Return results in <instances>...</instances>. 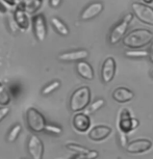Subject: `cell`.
Instances as JSON below:
<instances>
[{"label": "cell", "mask_w": 153, "mask_h": 159, "mask_svg": "<svg viewBox=\"0 0 153 159\" xmlns=\"http://www.w3.org/2000/svg\"><path fill=\"white\" fill-rule=\"evenodd\" d=\"M153 42V32L148 29H134L123 39V45L130 49L148 46Z\"/></svg>", "instance_id": "6da1fadb"}, {"label": "cell", "mask_w": 153, "mask_h": 159, "mask_svg": "<svg viewBox=\"0 0 153 159\" xmlns=\"http://www.w3.org/2000/svg\"><path fill=\"white\" fill-rule=\"evenodd\" d=\"M91 103V89L89 86H81L75 89L70 98V109L73 112L85 110Z\"/></svg>", "instance_id": "7a4b0ae2"}, {"label": "cell", "mask_w": 153, "mask_h": 159, "mask_svg": "<svg viewBox=\"0 0 153 159\" xmlns=\"http://www.w3.org/2000/svg\"><path fill=\"white\" fill-rule=\"evenodd\" d=\"M132 19H133L132 14L125 15L124 18H123L115 27L113 28V30L110 31V34H109V43L110 44L116 45L121 40L123 41V39H124L126 35V31H127V29H128L129 23L131 22Z\"/></svg>", "instance_id": "3957f363"}, {"label": "cell", "mask_w": 153, "mask_h": 159, "mask_svg": "<svg viewBox=\"0 0 153 159\" xmlns=\"http://www.w3.org/2000/svg\"><path fill=\"white\" fill-rule=\"evenodd\" d=\"M26 122H27L28 127L34 132L44 131L47 125L44 116L34 107L28 108L27 112H26Z\"/></svg>", "instance_id": "277c9868"}, {"label": "cell", "mask_w": 153, "mask_h": 159, "mask_svg": "<svg viewBox=\"0 0 153 159\" xmlns=\"http://www.w3.org/2000/svg\"><path fill=\"white\" fill-rule=\"evenodd\" d=\"M140 125V121L136 118H132L129 112V110L123 108L119 115V123L118 128L120 131L128 134L134 129H137Z\"/></svg>", "instance_id": "5b68a950"}, {"label": "cell", "mask_w": 153, "mask_h": 159, "mask_svg": "<svg viewBox=\"0 0 153 159\" xmlns=\"http://www.w3.org/2000/svg\"><path fill=\"white\" fill-rule=\"evenodd\" d=\"M133 15L139 19L141 22L153 26V8L149 5L140 3V2H133L131 4Z\"/></svg>", "instance_id": "8992f818"}, {"label": "cell", "mask_w": 153, "mask_h": 159, "mask_svg": "<svg viewBox=\"0 0 153 159\" xmlns=\"http://www.w3.org/2000/svg\"><path fill=\"white\" fill-rule=\"evenodd\" d=\"M116 70H117V64L115 58L112 57V56H109V57L104 59L101 68L102 82L109 83L110 81H113L114 77L116 75Z\"/></svg>", "instance_id": "52a82bcc"}, {"label": "cell", "mask_w": 153, "mask_h": 159, "mask_svg": "<svg viewBox=\"0 0 153 159\" xmlns=\"http://www.w3.org/2000/svg\"><path fill=\"white\" fill-rule=\"evenodd\" d=\"M27 150L30 155L31 159H42L43 158L44 153V145L42 140L39 139L37 135L31 134L29 136L28 143H27Z\"/></svg>", "instance_id": "ba28073f"}, {"label": "cell", "mask_w": 153, "mask_h": 159, "mask_svg": "<svg viewBox=\"0 0 153 159\" xmlns=\"http://www.w3.org/2000/svg\"><path fill=\"white\" fill-rule=\"evenodd\" d=\"M153 143L150 139H137L128 143L126 151L130 154H142L149 151L152 148Z\"/></svg>", "instance_id": "9c48e42d"}, {"label": "cell", "mask_w": 153, "mask_h": 159, "mask_svg": "<svg viewBox=\"0 0 153 159\" xmlns=\"http://www.w3.org/2000/svg\"><path fill=\"white\" fill-rule=\"evenodd\" d=\"M66 148H67L69 151H72L75 153L76 155L81 156L83 159H97L99 156V152L96 151V150H90L88 148L80 145H77V143H67L66 145Z\"/></svg>", "instance_id": "30bf717a"}, {"label": "cell", "mask_w": 153, "mask_h": 159, "mask_svg": "<svg viewBox=\"0 0 153 159\" xmlns=\"http://www.w3.org/2000/svg\"><path fill=\"white\" fill-rule=\"evenodd\" d=\"M113 132V129L105 125H97L89 132V139L93 142H102L106 139Z\"/></svg>", "instance_id": "8fae6325"}, {"label": "cell", "mask_w": 153, "mask_h": 159, "mask_svg": "<svg viewBox=\"0 0 153 159\" xmlns=\"http://www.w3.org/2000/svg\"><path fill=\"white\" fill-rule=\"evenodd\" d=\"M89 56V51L86 49H78L62 53L58 55V59L62 61H81Z\"/></svg>", "instance_id": "7c38bea8"}, {"label": "cell", "mask_w": 153, "mask_h": 159, "mask_svg": "<svg viewBox=\"0 0 153 159\" xmlns=\"http://www.w3.org/2000/svg\"><path fill=\"white\" fill-rule=\"evenodd\" d=\"M34 31L35 34V38L39 42H43L47 35V28L46 23H45V19L43 15H37L34 17Z\"/></svg>", "instance_id": "4fadbf2b"}, {"label": "cell", "mask_w": 153, "mask_h": 159, "mask_svg": "<svg viewBox=\"0 0 153 159\" xmlns=\"http://www.w3.org/2000/svg\"><path fill=\"white\" fill-rule=\"evenodd\" d=\"M73 127L78 132L88 131L91 127V120L90 116H86L85 112H77L73 118Z\"/></svg>", "instance_id": "5bb4252c"}, {"label": "cell", "mask_w": 153, "mask_h": 159, "mask_svg": "<svg viewBox=\"0 0 153 159\" xmlns=\"http://www.w3.org/2000/svg\"><path fill=\"white\" fill-rule=\"evenodd\" d=\"M112 97L118 103H126V102H129L134 98V93L127 88L120 86V88L114 89Z\"/></svg>", "instance_id": "9a60e30c"}, {"label": "cell", "mask_w": 153, "mask_h": 159, "mask_svg": "<svg viewBox=\"0 0 153 159\" xmlns=\"http://www.w3.org/2000/svg\"><path fill=\"white\" fill-rule=\"evenodd\" d=\"M14 20L16 22V25L21 30L23 31L28 30L29 26H30V21H29L27 11H25L22 8H17L16 11H15Z\"/></svg>", "instance_id": "2e32d148"}, {"label": "cell", "mask_w": 153, "mask_h": 159, "mask_svg": "<svg viewBox=\"0 0 153 159\" xmlns=\"http://www.w3.org/2000/svg\"><path fill=\"white\" fill-rule=\"evenodd\" d=\"M102 11H103V4L101 2H94V3H91L83 10L81 15H80V18L83 21L91 20L93 18L97 17Z\"/></svg>", "instance_id": "e0dca14e"}, {"label": "cell", "mask_w": 153, "mask_h": 159, "mask_svg": "<svg viewBox=\"0 0 153 159\" xmlns=\"http://www.w3.org/2000/svg\"><path fill=\"white\" fill-rule=\"evenodd\" d=\"M76 71L80 77H82L86 80H93L94 79V70H93L92 66L85 61H78L76 65Z\"/></svg>", "instance_id": "ac0fdd59"}, {"label": "cell", "mask_w": 153, "mask_h": 159, "mask_svg": "<svg viewBox=\"0 0 153 159\" xmlns=\"http://www.w3.org/2000/svg\"><path fill=\"white\" fill-rule=\"evenodd\" d=\"M104 105H105V100H104L103 98L96 99L95 101H93L92 103H90L89 106L85 109V113L86 116L94 115V113L97 112L99 109H101Z\"/></svg>", "instance_id": "d6986e66"}, {"label": "cell", "mask_w": 153, "mask_h": 159, "mask_svg": "<svg viewBox=\"0 0 153 159\" xmlns=\"http://www.w3.org/2000/svg\"><path fill=\"white\" fill-rule=\"evenodd\" d=\"M51 24L53 25V27L56 31L58 32L59 34L62 35H68L69 34V28L67 27V25L58 19V18L56 17H53L52 19H51Z\"/></svg>", "instance_id": "ffe728a7"}, {"label": "cell", "mask_w": 153, "mask_h": 159, "mask_svg": "<svg viewBox=\"0 0 153 159\" xmlns=\"http://www.w3.org/2000/svg\"><path fill=\"white\" fill-rule=\"evenodd\" d=\"M125 55L130 58H143V57H149V51L143 50V49H130L125 51Z\"/></svg>", "instance_id": "44dd1931"}, {"label": "cell", "mask_w": 153, "mask_h": 159, "mask_svg": "<svg viewBox=\"0 0 153 159\" xmlns=\"http://www.w3.org/2000/svg\"><path fill=\"white\" fill-rule=\"evenodd\" d=\"M59 86H61V81H58V80H54V81L48 83V84L42 89V95H44V96L49 95V94H51V93L56 91Z\"/></svg>", "instance_id": "7402d4cb"}, {"label": "cell", "mask_w": 153, "mask_h": 159, "mask_svg": "<svg viewBox=\"0 0 153 159\" xmlns=\"http://www.w3.org/2000/svg\"><path fill=\"white\" fill-rule=\"evenodd\" d=\"M21 129H22V126H21L20 124H16L13 128L11 129V131L8 132V135H7L8 142L14 143L15 140L18 139V136H19V134L21 132Z\"/></svg>", "instance_id": "603a6c76"}, {"label": "cell", "mask_w": 153, "mask_h": 159, "mask_svg": "<svg viewBox=\"0 0 153 159\" xmlns=\"http://www.w3.org/2000/svg\"><path fill=\"white\" fill-rule=\"evenodd\" d=\"M11 98L10 95H8L7 91L5 89V88L0 83V105H3V106H7V105L10 103Z\"/></svg>", "instance_id": "cb8c5ba5"}, {"label": "cell", "mask_w": 153, "mask_h": 159, "mask_svg": "<svg viewBox=\"0 0 153 159\" xmlns=\"http://www.w3.org/2000/svg\"><path fill=\"white\" fill-rule=\"evenodd\" d=\"M45 131L50 134H53V135H59L63 132V128L55 124H47L45 127Z\"/></svg>", "instance_id": "d4e9b609"}, {"label": "cell", "mask_w": 153, "mask_h": 159, "mask_svg": "<svg viewBox=\"0 0 153 159\" xmlns=\"http://www.w3.org/2000/svg\"><path fill=\"white\" fill-rule=\"evenodd\" d=\"M42 3H43V0H34L24 11H27V13H35V11L41 7Z\"/></svg>", "instance_id": "484cf974"}, {"label": "cell", "mask_w": 153, "mask_h": 159, "mask_svg": "<svg viewBox=\"0 0 153 159\" xmlns=\"http://www.w3.org/2000/svg\"><path fill=\"white\" fill-rule=\"evenodd\" d=\"M118 139H119L120 146L126 150V148H127V146H128V143H130V142H128V135L126 133H124V132H122V131L119 130L118 131Z\"/></svg>", "instance_id": "4316f807"}, {"label": "cell", "mask_w": 153, "mask_h": 159, "mask_svg": "<svg viewBox=\"0 0 153 159\" xmlns=\"http://www.w3.org/2000/svg\"><path fill=\"white\" fill-rule=\"evenodd\" d=\"M11 8L12 7H18L21 4V0H3Z\"/></svg>", "instance_id": "83f0119b"}, {"label": "cell", "mask_w": 153, "mask_h": 159, "mask_svg": "<svg viewBox=\"0 0 153 159\" xmlns=\"http://www.w3.org/2000/svg\"><path fill=\"white\" fill-rule=\"evenodd\" d=\"M10 7L5 3V2L3 1V0H0V14L3 15V14H7L8 10H10Z\"/></svg>", "instance_id": "f1b7e54d"}, {"label": "cell", "mask_w": 153, "mask_h": 159, "mask_svg": "<svg viewBox=\"0 0 153 159\" xmlns=\"http://www.w3.org/2000/svg\"><path fill=\"white\" fill-rule=\"evenodd\" d=\"M8 112H10V108H8V107H1V108H0V122L4 118H7Z\"/></svg>", "instance_id": "f546056e"}, {"label": "cell", "mask_w": 153, "mask_h": 159, "mask_svg": "<svg viewBox=\"0 0 153 159\" xmlns=\"http://www.w3.org/2000/svg\"><path fill=\"white\" fill-rule=\"evenodd\" d=\"M32 1H34V0H21V5H24V8H23V10H25V8L27 7L28 5L31 3Z\"/></svg>", "instance_id": "4dcf8cb0"}, {"label": "cell", "mask_w": 153, "mask_h": 159, "mask_svg": "<svg viewBox=\"0 0 153 159\" xmlns=\"http://www.w3.org/2000/svg\"><path fill=\"white\" fill-rule=\"evenodd\" d=\"M62 0H50V5L52 7H58Z\"/></svg>", "instance_id": "1f68e13d"}, {"label": "cell", "mask_w": 153, "mask_h": 159, "mask_svg": "<svg viewBox=\"0 0 153 159\" xmlns=\"http://www.w3.org/2000/svg\"><path fill=\"white\" fill-rule=\"evenodd\" d=\"M149 59L153 64V42L151 43V46H150V50H149Z\"/></svg>", "instance_id": "d6a6232c"}, {"label": "cell", "mask_w": 153, "mask_h": 159, "mask_svg": "<svg viewBox=\"0 0 153 159\" xmlns=\"http://www.w3.org/2000/svg\"><path fill=\"white\" fill-rule=\"evenodd\" d=\"M72 159H83V158L81 157V156H79V155H76V156H74V157L72 158Z\"/></svg>", "instance_id": "836d02e7"}, {"label": "cell", "mask_w": 153, "mask_h": 159, "mask_svg": "<svg viewBox=\"0 0 153 159\" xmlns=\"http://www.w3.org/2000/svg\"><path fill=\"white\" fill-rule=\"evenodd\" d=\"M145 3H147V4H149V3H151V2L153 1V0H143Z\"/></svg>", "instance_id": "e575fe53"}, {"label": "cell", "mask_w": 153, "mask_h": 159, "mask_svg": "<svg viewBox=\"0 0 153 159\" xmlns=\"http://www.w3.org/2000/svg\"><path fill=\"white\" fill-rule=\"evenodd\" d=\"M151 77H152V78H153V70H152V71H151Z\"/></svg>", "instance_id": "d590c367"}]
</instances>
